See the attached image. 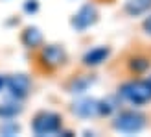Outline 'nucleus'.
Listing matches in <instances>:
<instances>
[{
  "label": "nucleus",
  "instance_id": "obj_3",
  "mask_svg": "<svg viewBox=\"0 0 151 137\" xmlns=\"http://www.w3.org/2000/svg\"><path fill=\"white\" fill-rule=\"evenodd\" d=\"M142 126H144V117L138 115V113H133V111H125L122 115H118V119L114 120V128L124 133L140 132Z\"/></svg>",
  "mask_w": 151,
  "mask_h": 137
},
{
  "label": "nucleus",
  "instance_id": "obj_1",
  "mask_svg": "<svg viewBox=\"0 0 151 137\" xmlns=\"http://www.w3.org/2000/svg\"><path fill=\"white\" fill-rule=\"evenodd\" d=\"M125 100H129L131 104H146L151 100V82H131L120 89Z\"/></svg>",
  "mask_w": 151,
  "mask_h": 137
},
{
  "label": "nucleus",
  "instance_id": "obj_2",
  "mask_svg": "<svg viewBox=\"0 0 151 137\" xmlns=\"http://www.w3.org/2000/svg\"><path fill=\"white\" fill-rule=\"evenodd\" d=\"M61 126V119L55 113H41L33 120V132L37 135H48L59 130Z\"/></svg>",
  "mask_w": 151,
  "mask_h": 137
},
{
  "label": "nucleus",
  "instance_id": "obj_13",
  "mask_svg": "<svg viewBox=\"0 0 151 137\" xmlns=\"http://www.w3.org/2000/svg\"><path fill=\"white\" fill-rule=\"evenodd\" d=\"M37 7H39V6H37L35 0H29V2H26L24 9H26V11H37Z\"/></svg>",
  "mask_w": 151,
  "mask_h": 137
},
{
  "label": "nucleus",
  "instance_id": "obj_14",
  "mask_svg": "<svg viewBox=\"0 0 151 137\" xmlns=\"http://www.w3.org/2000/svg\"><path fill=\"white\" fill-rule=\"evenodd\" d=\"M131 67H133V68H137V71H144V68L147 67V61H146V59H142V63H133Z\"/></svg>",
  "mask_w": 151,
  "mask_h": 137
},
{
  "label": "nucleus",
  "instance_id": "obj_10",
  "mask_svg": "<svg viewBox=\"0 0 151 137\" xmlns=\"http://www.w3.org/2000/svg\"><path fill=\"white\" fill-rule=\"evenodd\" d=\"M42 35L37 28H28L24 34H22V41H24L26 47H37V44L41 43Z\"/></svg>",
  "mask_w": 151,
  "mask_h": 137
},
{
  "label": "nucleus",
  "instance_id": "obj_9",
  "mask_svg": "<svg viewBox=\"0 0 151 137\" xmlns=\"http://www.w3.org/2000/svg\"><path fill=\"white\" fill-rule=\"evenodd\" d=\"M151 7V0H127L125 11L129 15H142Z\"/></svg>",
  "mask_w": 151,
  "mask_h": 137
},
{
  "label": "nucleus",
  "instance_id": "obj_12",
  "mask_svg": "<svg viewBox=\"0 0 151 137\" xmlns=\"http://www.w3.org/2000/svg\"><path fill=\"white\" fill-rule=\"evenodd\" d=\"M90 83V80H83V82H78V83H74L72 89H74V93H83V91L87 89V85Z\"/></svg>",
  "mask_w": 151,
  "mask_h": 137
},
{
  "label": "nucleus",
  "instance_id": "obj_7",
  "mask_svg": "<svg viewBox=\"0 0 151 137\" xmlns=\"http://www.w3.org/2000/svg\"><path fill=\"white\" fill-rule=\"evenodd\" d=\"M42 61L50 65V67H55V65H61L65 61V50L52 44V47H46L42 50Z\"/></svg>",
  "mask_w": 151,
  "mask_h": 137
},
{
  "label": "nucleus",
  "instance_id": "obj_6",
  "mask_svg": "<svg viewBox=\"0 0 151 137\" xmlns=\"http://www.w3.org/2000/svg\"><path fill=\"white\" fill-rule=\"evenodd\" d=\"M96 20V9L92 6H83L81 9L76 13V17H74V20H72V24H74V28H78V30H85V28H88L92 22Z\"/></svg>",
  "mask_w": 151,
  "mask_h": 137
},
{
  "label": "nucleus",
  "instance_id": "obj_4",
  "mask_svg": "<svg viewBox=\"0 0 151 137\" xmlns=\"http://www.w3.org/2000/svg\"><path fill=\"white\" fill-rule=\"evenodd\" d=\"M72 111L79 117H96L98 113H101V102L94 98H81L74 104Z\"/></svg>",
  "mask_w": 151,
  "mask_h": 137
},
{
  "label": "nucleus",
  "instance_id": "obj_16",
  "mask_svg": "<svg viewBox=\"0 0 151 137\" xmlns=\"http://www.w3.org/2000/svg\"><path fill=\"white\" fill-rule=\"evenodd\" d=\"M4 85H6V80L2 78V76H0V91H2V89H4Z\"/></svg>",
  "mask_w": 151,
  "mask_h": 137
},
{
  "label": "nucleus",
  "instance_id": "obj_11",
  "mask_svg": "<svg viewBox=\"0 0 151 137\" xmlns=\"http://www.w3.org/2000/svg\"><path fill=\"white\" fill-rule=\"evenodd\" d=\"M17 113H20V106H17V104L0 106V115L2 117H13V115H17Z\"/></svg>",
  "mask_w": 151,
  "mask_h": 137
},
{
  "label": "nucleus",
  "instance_id": "obj_15",
  "mask_svg": "<svg viewBox=\"0 0 151 137\" xmlns=\"http://www.w3.org/2000/svg\"><path fill=\"white\" fill-rule=\"evenodd\" d=\"M144 30H146V32H147V34H151V17L144 20Z\"/></svg>",
  "mask_w": 151,
  "mask_h": 137
},
{
  "label": "nucleus",
  "instance_id": "obj_5",
  "mask_svg": "<svg viewBox=\"0 0 151 137\" xmlns=\"http://www.w3.org/2000/svg\"><path fill=\"white\" fill-rule=\"evenodd\" d=\"M6 85L11 91L13 96L22 98V96H26L28 91H29V78L26 74H15L9 80H6Z\"/></svg>",
  "mask_w": 151,
  "mask_h": 137
},
{
  "label": "nucleus",
  "instance_id": "obj_8",
  "mask_svg": "<svg viewBox=\"0 0 151 137\" xmlns=\"http://www.w3.org/2000/svg\"><path fill=\"white\" fill-rule=\"evenodd\" d=\"M107 56H109V48L98 47V48H92L90 52H87L83 61H85V65H100L101 61L107 59Z\"/></svg>",
  "mask_w": 151,
  "mask_h": 137
}]
</instances>
